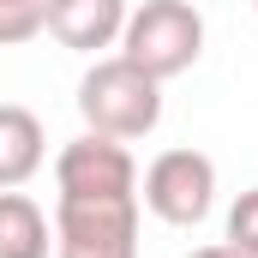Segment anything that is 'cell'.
<instances>
[{
	"label": "cell",
	"mask_w": 258,
	"mask_h": 258,
	"mask_svg": "<svg viewBox=\"0 0 258 258\" xmlns=\"http://www.w3.org/2000/svg\"><path fill=\"white\" fill-rule=\"evenodd\" d=\"M252 6H258V0H252Z\"/></svg>",
	"instance_id": "12"
},
{
	"label": "cell",
	"mask_w": 258,
	"mask_h": 258,
	"mask_svg": "<svg viewBox=\"0 0 258 258\" xmlns=\"http://www.w3.org/2000/svg\"><path fill=\"white\" fill-rule=\"evenodd\" d=\"M138 204L168 222V228H198L216 204V162L204 150H162L144 174H138Z\"/></svg>",
	"instance_id": "4"
},
{
	"label": "cell",
	"mask_w": 258,
	"mask_h": 258,
	"mask_svg": "<svg viewBox=\"0 0 258 258\" xmlns=\"http://www.w3.org/2000/svg\"><path fill=\"white\" fill-rule=\"evenodd\" d=\"M42 24H48V0H0V48L42 36Z\"/></svg>",
	"instance_id": "9"
},
{
	"label": "cell",
	"mask_w": 258,
	"mask_h": 258,
	"mask_svg": "<svg viewBox=\"0 0 258 258\" xmlns=\"http://www.w3.org/2000/svg\"><path fill=\"white\" fill-rule=\"evenodd\" d=\"M126 0H48V36L72 48V54H102V48H114L120 42V30H126Z\"/></svg>",
	"instance_id": "6"
},
{
	"label": "cell",
	"mask_w": 258,
	"mask_h": 258,
	"mask_svg": "<svg viewBox=\"0 0 258 258\" xmlns=\"http://www.w3.org/2000/svg\"><path fill=\"white\" fill-rule=\"evenodd\" d=\"M48 162V132L24 102H0V192L36 180Z\"/></svg>",
	"instance_id": "7"
},
{
	"label": "cell",
	"mask_w": 258,
	"mask_h": 258,
	"mask_svg": "<svg viewBox=\"0 0 258 258\" xmlns=\"http://www.w3.org/2000/svg\"><path fill=\"white\" fill-rule=\"evenodd\" d=\"M78 114H84V132L132 144V138L156 132V120H162V84L144 66H132L126 54H102L78 78Z\"/></svg>",
	"instance_id": "1"
},
{
	"label": "cell",
	"mask_w": 258,
	"mask_h": 258,
	"mask_svg": "<svg viewBox=\"0 0 258 258\" xmlns=\"http://www.w3.org/2000/svg\"><path fill=\"white\" fill-rule=\"evenodd\" d=\"M186 258H240V252H234V246L222 240V246H198V252H186Z\"/></svg>",
	"instance_id": "11"
},
{
	"label": "cell",
	"mask_w": 258,
	"mask_h": 258,
	"mask_svg": "<svg viewBox=\"0 0 258 258\" xmlns=\"http://www.w3.org/2000/svg\"><path fill=\"white\" fill-rule=\"evenodd\" d=\"M120 54L132 66H144L156 84L192 72L204 54V12L192 0H144L126 12V30H120Z\"/></svg>",
	"instance_id": "3"
},
{
	"label": "cell",
	"mask_w": 258,
	"mask_h": 258,
	"mask_svg": "<svg viewBox=\"0 0 258 258\" xmlns=\"http://www.w3.org/2000/svg\"><path fill=\"white\" fill-rule=\"evenodd\" d=\"M138 192H54V258H138Z\"/></svg>",
	"instance_id": "2"
},
{
	"label": "cell",
	"mask_w": 258,
	"mask_h": 258,
	"mask_svg": "<svg viewBox=\"0 0 258 258\" xmlns=\"http://www.w3.org/2000/svg\"><path fill=\"white\" fill-rule=\"evenodd\" d=\"M54 252V228L48 210L30 192H0V258H48Z\"/></svg>",
	"instance_id": "8"
},
{
	"label": "cell",
	"mask_w": 258,
	"mask_h": 258,
	"mask_svg": "<svg viewBox=\"0 0 258 258\" xmlns=\"http://www.w3.org/2000/svg\"><path fill=\"white\" fill-rule=\"evenodd\" d=\"M54 186L60 192H138V162L120 138L84 132L54 156Z\"/></svg>",
	"instance_id": "5"
},
{
	"label": "cell",
	"mask_w": 258,
	"mask_h": 258,
	"mask_svg": "<svg viewBox=\"0 0 258 258\" xmlns=\"http://www.w3.org/2000/svg\"><path fill=\"white\" fill-rule=\"evenodd\" d=\"M228 246L240 258H258V186H246L228 210Z\"/></svg>",
	"instance_id": "10"
}]
</instances>
